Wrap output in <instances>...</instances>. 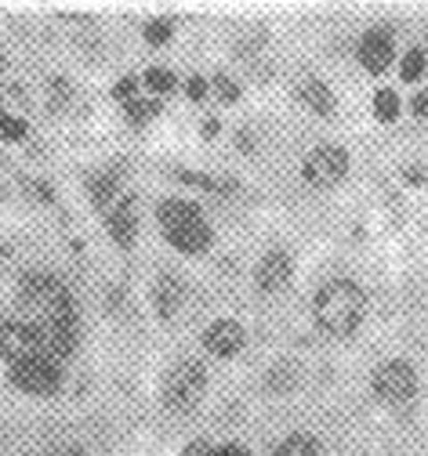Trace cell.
I'll list each match as a JSON object with an SVG mask.
<instances>
[{
	"label": "cell",
	"mask_w": 428,
	"mask_h": 456,
	"mask_svg": "<svg viewBox=\"0 0 428 456\" xmlns=\"http://www.w3.org/2000/svg\"><path fill=\"white\" fill-rule=\"evenodd\" d=\"M51 87H55V91H51V94H55V102H66V98H70V84H66V80H55Z\"/></svg>",
	"instance_id": "29"
},
{
	"label": "cell",
	"mask_w": 428,
	"mask_h": 456,
	"mask_svg": "<svg viewBox=\"0 0 428 456\" xmlns=\"http://www.w3.org/2000/svg\"><path fill=\"white\" fill-rule=\"evenodd\" d=\"M47 456H84L80 449H70V445H62V449H51Z\"/></svg>",
	"instance_id": "30"
},
{
	"label": "cell",
	"mask_w": 428,
	"mask_h": 456,
	"mask_svg": "<svg viewBox=\"0 0 428 456\" xmlns=\"http://www.w3.org/2000/svg\"><path fill=\"white\" fill-rule=\"evenodd\" d=\"M160 112V102H131L128 105V117H131V124H145V120H152Z\"/></svg>",
	"instance_id": "21"
},
{
	"label": "cell",
	"mask_w": 428,
	"mask_h": 456,
	"mask_svg": "<svg viewBox=\"0 0 428 456\" xmlns=\"http://www.w3.org/2000/svg\"><path fill=\"white\" fill-rule=\"evenodd\" d=\"M0 69H4V59H0Z\"/></svg>",
	"instance_id": "31"
},
{
	"label": "cell",
	"mask_w": 428,
	"mask_h": 456,
	"mask_svg": "<svg viewBox=\"0 0 428 456\" xmlns=\"http://www.w3.org/2000/svg\"><path fill=\"white\" fill-rule=\"evenodd\" d=\"M135 87H138V84H135L131 77H124V80H117V87H113V94H117V98H131V94H135Z\"/></svg>",
	"instance_id": "25"
},
{
	"label": "cell",
	"mask_w": 428,
	"mask_h": 456,
	"mask_svg": "<svg viewBox=\"0 0 428 456\" xmlns=\"http://www.w3.org/2000/svg\"><path fill=\"white\" fill-rule=\"evenodd\" d=\"M203 348H207L210 355H222V359L236 355V352L243 348V326H240L236 319H218L214 326H207Z\"/></svg>",
	"instance_id": "9"
},
{
	"label": "cell",
	"mask_w": 428,
	"mask_h": 456,
	"mask_svg": "<svg viewBox=\"0 0 428 456\" xmlns=\"http://www.w3.org/2000/svg\"><path fill=\"white\" fill-rule=\"evenodd\" d=\"M214 456H251L243 445H222V449H214Z\"/></svg>",
	"instance_id": "28"
},
{
	"label": "cell",
	"mask_w": 428,
	"mask_h": 456,
	"mask_svg": "<svg viewBox=\"0 0 428 456\" xmlns=\"http://www.w3.org/2000/svg\"><path fill=\"white\" fill-rule=\"evenodd\" d=\"M0 355H4L12 366L44 355L37 326L33 322H19V319H0Z\"/></svg>",
	"instance_id": "5"
},
{
	"label": "cell",
	"mask_w": 428,
	"mask_h": 456,
	"mask_svg": "<svg viewBox=\"0 0 428 456\" xmlns=\"http://www.w3.org/2000/svg\"><path fill=\"white\" fill-rule=\"evenodd\" d=\"M316 452H319V445H316L312 435H291V438L280 442V449H276V456H316Z\"/></svg>",
	"instance_id": "16"
},
{
	"label": "cell",
	"mask_w": 428,
	"mask_h": 456,
	"mask_svg": "<svg viewBox=\"0 0 428 456\" xmlns=\"http://www.w3.org/2000/svg\"><path fill=\"white\" fill-rule=\"evenodd\" d=\"M156 217H160L168 240H171L178 250H185V254L207 250V243H210V224L203 221V214H200L193 203H185V200H164V203L156 207Z\"/></svg>",
	"instance_id": "2"
},
{
	"label": "cell",
	"mask_w": 428,
	"mask_h": 456,
	"mask_svg": "<svg viewBox=\"0 0 428 456\" xmlns=\"http://www.w3.org/2000/svg\"><path fill=\"white\" fill-rule=\"evenodd\" d=\"M374 391H378L382 398H389V403H407V398L417 391V377L407 362H385L378 366V373H374Z\"/></svg>",
	"instance_id": "8"
},
{
	"label": "cell",
	"mask_w": 428,
	"mask_h": 456,
	"mask_svg": "<svg viewBox=\"0 0 428 456\" xmlns=\"http://www.w3.org/2000/svg\"><path fill=\"white\" fill-rule=\"evenodd\" d=\"M135 228H138V207H135V196H124L110 214V236L120 247H131L135 243Z\"/></svg>",
	"instance_id": "11"
},
{
	"label": "cell",
	"mask_w": 428,
	"mask_h": 456,
	"mask_svg": "<svg viewBox=\"0 0 428 456\" xmlns=\"http://www.w3.org/2000/svg\"><path fill=\"white\" fill-rule=\"evenodd\" d=\"M152 301H156V312L164 315V319H171L178 308H182V301H185V287H182V279L178 275H171V272H164L156 279V287H152Z\"/></svg>",
	"instance_id": "12"
},
{
	"label": "cell",
	"mask_w": 428,
	"mask_h": 456,
	"mask_svg": "<svg viewBox=\"0 0 428 456\" xmlns=\"http://www.w3.org/2000/svg\"><path fill=\"white\" fill-rule=\"evenodd\" d=\"M171 29H175L171 19H152V22L145 26V40H149V44H164V40H171Z\"/></svg>",
	"instance_id": "20"
},
{
	"label": "cell",
	"mask_w": 428,
	"mask_h": 456,
	"mask_svg": "<svg viewBox=\"0 0 428 456\" xmlns=\"http://www.w3.org/2000/svg\"><path fill=\"white\" fill-rule=\"evenodd\" d=\"M214 87H218V94H222L226 102H236V98H240V87H236L229 77H214Z\"/></svg>",
	"instance_id": "23"
},
{
	"label": "cell",
	"mask_w": 428,
	"mask_h": 456,
	"mask_svg": "<svg viewBox=\"0 0 428 456\" xmlns=\"http://www.w3.org/2000/svg\"><path fill=\"white\" fill-rule=\"evenodd\" d=\"M207 387V373L200 362H178L164 380V403L178 413H189Z\"/></svg>",
	"instance_id": "4"
},
{
	"label": "cell",
	"mask_w": 428,
	"mask_h": 456,
	"mask_svg": "<svg viewBox=\"0 0 428 456\" xmlns=\"http://www.w3.org/2000/svg\"><path fill=\"white\" fill-rule=\"evenodd\" d=\"M399 73H403V80H417V77L424 73V54H421L417 47L403 54V66H399Z\"/></svg>",
	"instance_id": "19"
},
{
	"label": "cell",
	"mask_w": 428,
	"mask_h": 456,
	"mask_svg": "<svg viewBox=\"0 0 428 456\" xmlns=\"http://www.w3.org/2000/svg\"><path fill=\"white\" fill-rule=\"evenodd\" d=\"M12 380H15V387H22L29 395H51V391H59L62 373H59V366L51 362L47 355H37V359L15 362L12 366Z\"/></svg>",
	"instance_id": "7"
},
{
	"label": "cell",
	"mask_w": 428,
	"mask_h": 456,
	"mask_svg": "<svg viewBox=\"0 0 428 456\" xmlns=\"http://www.w3.org/2000/svg\"><path fill=\"white\" fill-rule=\"evenodd\" d=\"M22 308L29 315H37V322H47V319H59V315H77L73 312V297L70 290L55 275L47 272H33V275H22Z\"/></svg>",
	"instance_id": "3"
},
{
	"label": "cell",
	"mask_w": 428,
	"mask_h": 456,
	"mask_svg": "<svg viewBox=\"0 0 428 456\" xmlns=\"http://www.w3.org/2000/svg\"><path fill=\"white\" fill-rule=\"evenodd\" d=\"M359 59H363V66H366L370 73L389 69V62H392V37H389L385 29H370V33L359 40Z\"/></svg>",
	"instance_id": "10"
},
{
	"label": "cell",
	"mask_w": 428,
	"mask_h": 456,
	"mask_svg": "<svg viewBox=\"0 0 428 456\" xmlns=\"http://www.w3.org/2000/svg\"><path fill=\"white\" fill-rule=\"evenodd\" d=\"M26 134V124L19 120V117H4V112H0V138H22Z\"/></svg>",
	"instance_id": "22"
},
{
	"label": "cell",
	"mask_w": 428,
	"mask_h": 456,
	"mask_svg": "<svg viewBox=\"0 0 428 456\" xmlns=\"http://www.w3.org/2000/svg\"><path fill=\"white\" fill-rule=\"evenodd\" d=\"M414 112H417V117H428V91L414 94Z\"/></svg>",
	"instance_id": "27"
},
{
	"label": "cell",
	"mask_w": 428,
	"mask_h": 456,
	"mask_svg": "<svg viewBox=\"0 0 428 456\" xmlns=\"http://www.w3.org/2000/svg\"><path fill=\"white\" fill-rule=\"evenodd\" d=\"M117 185H120V170H102V175H95L91 185H87L95 207H110L113 196H117Z\"/></svg>",
	"instance_id": "15"
},
{
	"label": "cell",
	"mask_w": 428,
	"mask_h": 456,
	"mask_svg": "<svg viewBox=\"0 0 428 456\" xmlns=\"http://www.w3.org/2000/svg\"><path fill=\"white\" fill-rule=\"evenodd\" d=\"M185 91H189V98H196V102H200V98L207 94V80H203V77H193V80L185 84Z\"/></svg>",
	"instance_id": "24"
},
{
	"label": "cell",
	"mask_w": 428,
	"mask_h": 456,
	"mask_svg": "<svg viewBox=\"0 0 428 456\" xmlns=\"http://www.w3.org/2000/svg\"><path fill=\"white\" fill-rule=\"evenodd\" d=\"M182 456H214V445H207V442H193V445H185Z\"/></svg>",
	"instance_id": "26"
},
{
	"label": "cell",
	"mask_w": 428,
	"mask_h": 456,
	"mask_svg": "<svg viewBox=\"0 0 428 456\" xmlns=\"http://www.w3.org/2000/svg\"><path fill=\"white\" fill-rule=\"evenodd\" d=\"M363 290L352 279H331L327 287H319L316 294V322L334 337H345L359 326L363 319Z\"/></svg>",
	"instance_id": "1"
},
{
	"label": "cell",
	"mask_w": 428,
	"mask_h": 456,
	"mask_svg": "<svg viewBox=\"0 0 428 456\" xmlns=\"http://www.w3.org/2000/svg\"><path fill=\"white\" fill-rule=\"evenodd\" d=\"M305 182L309 185H319V189H331V185H338L342 178H345V170H349V156H345V149H338V145H319V149H312L309 156H305Z\"/></svg>",
	"instance_id": "6"
},
{
	"label": "cell",
	"mask_w": 428,
	"mask_h": 456,
	"mask_svg": "<svg viewBox=\"0 0 428 456\" xmlns=\"http://www.w3.org/2000/svg\"><path fill=\"white\" fill-rule=\"evenodd\" d=\"M291 279V257L284 250H273V254H265L261 265H258V287L261 290H280L284 282Z\"/></svg>",
	"instance_id": "13"
},
{
	"label": "cell",
	"mask_w": 428,
	"mask_h": 456,
	"mask_svg": "<svg viewBox=\"0 0 428 456\" xmlns=\"http://www.w3.org/2000/svg\"><path fill=\"white\" fill-rule=\"evenodd\" d=\"M298 98L309 102L316 112H324V117H331V112H334V94H331V87H324V84L312 80V77L298 84Z\"/></svg>",
	"instance_id": "14"
},
{
	"label": "cell",
	"mask_w": 428,
	"mask_h": 456,
	"mask_svg": "<svg viewBox=\"0 0 428 456\" xmlns=\"http://www.w3.org/2000/svg\"><path fill=\"white\" fill-rule=\"evenodd\" d=\"M374 112H378V120H396L399 98L392 91H378V94H374Z\"/></svg>",
	"instance_id": "17"
},
{
	"label": "cell",
	"mask_w": 428,
	"mask_h": 456,
	"mask_svg": "<svg viewBox=\"0 0 428 456\" xmlns=\"http://www.w3.org/2000/svg\"><path fill=\"white\" fill-rule=\"evenodd\" d=\"M145 87H152L156 94H168V91H175V73L171 69H149L145 73Z\"/></svg>",
	"instance_id": "18"
}]
</instances>
